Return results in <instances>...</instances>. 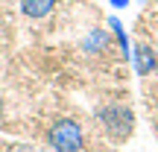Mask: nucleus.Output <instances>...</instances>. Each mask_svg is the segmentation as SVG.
<instances>
[{
    "instance_id": "nucleus-1",
    "label": "nucleus",
    "mask_w": 158,
    "mask_h": 152,
    "mask_svg": "<svg viewBox=\"0 0 158 152\" xmlns=\"http://www.w3.org/2000/svg\"><path fill=\"white\" fill-rule=\"evenodd\" d=\"M47 143L56 152H79L82 149V129L76 120H59L47 132Z\"/></svg>"
},
{
    "instance_id": "nucleus-2",
    "label": "nucleus",
    "mask_w": 158,
    "mask_h": 152,
    "mask_svg": "<svg viewBox=\"0 0 158 152\" xmlns=\"http://www.w3.org/2000/svg\"><path fill=\"white\" fill-rule=\"evenodd\" d=\"M100 123L106 126V132L111 138H117V141H123V138L132 135V129H135V114L129 111L126 105H106L100 108Z\"/></svg>"
},
{
    "instance_id": "nucleus-3",
    "label": "nucleus",
    "mask_w": 158,
    "mask_h": 152,
    "mask_svg": "<svg viewBox=\"0 0 158 152\" xmlns=\"http://www.w3.org/2000/svg\"><path fill=\"white\" fill-rule=\"evenodd\" d=\"M132 62H135V70L141 76H149L155 70V53H152V47H149V44H135Z\"/></svg>"
},
{
    "instance_id": "nucleus-4",
    "label": "nucleus",
    "mask_w": 158,
    "mask_h": 152,
    "mask_svg": "<svg viewBox=\"0 0 158 152\" xmlns=\"http://www.w3.org/2000/svg\"><path fill=\"white\" fill-rule=\"evenodd\" d=\"M56 0H21V12L27 18H44L53 12Z\"/></svg>"
},
{
    "instance_id": "nucleus-5",
    "label": "nucleus",
    "mask_w": 158,
    "mask_h": 152,
    "mask_svg": "<svg viewBox=\"0 0 158 152\" xmlns=\"http://www.w3.org/2000/svg\"><path fill=\"white\" fill-rule=\"evenodd\" d=\"M108 27H111V32H114V38L120 41V47H123V53L132 59V41H129V35H126V29H123V23L117 21V18H108Z\"/></svg>"
},
{
    "instance_id": "nucleus-6",
    "label": "nucleus",
    "mask_w": 158,
    "mask_h": 152,
    "mask_svg": "<svg viewBox=\"0 0 158 152\" xmlns=\"http://www.w3.org/2000/svg\"><path fill=\"white\" fill-rule=\"evenodd\" d=\"M100 44L106 47V32H102V29H94V32H91L88 38H85V44H82V47H85L88 53H94V50H97Z\"/></svg>"
},
{
    "instance_id": "nucleus-7",
    "label": "nucleus",
    "mask_w": 158,
    "mask_h": 152,
    "mask_svg": "<svg viewBox=\"0 0 158 152\" xmlns=\"http://www.w3.org/2000/svg\"><path fill=\"white\" fill-rule=\"evenodd\" d=\"M108 6H114V9H126L129 0H108Z\"/></svg>"
}]
</instances>
